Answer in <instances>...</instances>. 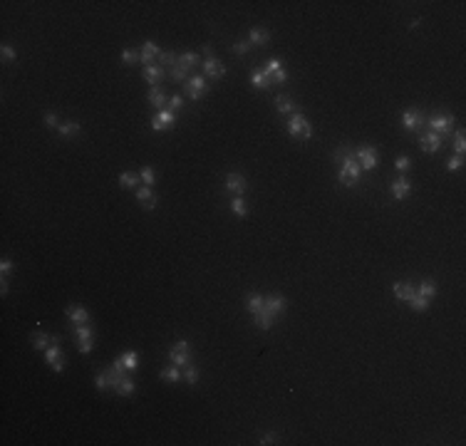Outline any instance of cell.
Wrapping results in <instances>:
<instances>
[{
  "label": "cell",
  "instance_id": "bcb514c9",
  "mask_svg": "<svg viewBox=\"0 0 466 446\" xmlns=\"http://www.w3.org/2000/svg\"><path fill=\"white\" fill-rule=\"evenodd\" d=\"M464 166V156H449V161H446V171H459V169Z\"/></svg>",
  "mask_w": 466,
  "mask_h": 446
},
{
  "label": "cell",
  "instance_id": "44dd1931",
  "mask_svg": "<svg viewBox=\"0 0 466 446\" xmlns=\"http://www.w3.org/2000/svg\"><path fill=\"white\" fill-rule=\"evenodd\" d=\"M159 47H156V42H152V40H146L144 45H141V62H144V67L146 65H154V57H159Z\"/></svg>",
  "mask_w": 466,
  "mask_h": 446
},
{
  "label": "cell",
  "instance_id": "484cf974",
  "mask_svg": "<svg viewBox=\"0 0 466 446\" xmlns=\"http://www.w3.org/2000/svg\"><path fill=\"white\" fill-rule=\"evenodd\" d=\"M251 84L258 87V89H268L270 84H273V80L266 75V70H253L251 72Z\"/></svg>",
  "mask_w": 466,
  "mask_h": 446
},
{
  "label": "cell",
  "instance_id": "ab89813d",
  "mask_svg": "<svg viewBox=\"0 0 466 446\" xmlns=\"http://www.w3.org/2000/svg\"><path fill=\"white\" fill-rule=\"evenodd\" d=\"M189 77H191L189 70H184L181 65H174V67H171V80H174V82H186Z\"/></svg>",
  "mask_w": 466,
  "mask_h": 446
},
{
  "label": "cell",
  "instance_id": "f546056e",
  "mask_svg": "<svg viewBox=\"0 0 466 446\" xmlns=\"http://www.w3.org/2000/svg\"><path fill=\"white\" fill-rule=\"evenodd\" d=\"M179 65L184 70H194L196 65H201V57H198V52H184V55H179Z\"/></svg>",
  "mask_w": 466,
  "mask_h": 446
},
{
  "label": "cell",
  "instance_id": "f5cc1de1",
  "mask_svg": "<svg viewBox=\"0 0 466 446\" xmlns=\"http://www.w3.org/2000/svg\"><path fill=\"white\" fill-rule=\"evenodd\" d=\"M260 444H278V434L275 432H268V434H263V439H260Z\"/></svg>",
  "mask_w": 466,
  "mask_h": 446
},
{
  "label": "cell",
  "instance_id": "7bdbcfd3",
  "mask_svg": "<svg viewBox=\"0 0 466 446\" xmlns=\"http://www.w3.org/2000/svg\"><path fill=\"white\" fill-rule=\"evenodd\" d=\"M454 149H456V154L459 156H464V152H466V141H464V132L459 129L456 134H454Z\"/></svg>",
  "mask_w": 466,
  "mask_h": 446
},
{
  "label": "cell",
  "instance_id": "9c48e42d",
  "mask_svg": "<svg viewBox=\"0 0 466 446\" xmlns=\"http://www.w3.org/2000/svg\"><path fill=\"white\" fill-rule=\"evenodd\" d=\"M206 80L203 77H198V75H191L189 80H186V84H184V92H186V97H191L194 102L196 99H201L203 95H206Z\"/></svg>",
  "mask_w": 466,
  "mask_h": 446
},
{
  "label": "cell",
  "instance_id": "9a60e30c",
  "mask_svg": "<svg viewBox=\"0 0 466 446\" xmlns=\"http://www.w3.org/2000/svg\"><path fill=\"white\" fill-rule=\"evenodd\" d=\"M285 307H288V303H285V298H283L281 293H273V295H266V310H268L273 318H278V315H283L285 312Z\"/></svg>",
  "mask_w": 466,
  "mask_h": 446
},
{
  "label": "cell",
  "instance_id": "f35d334b",
  "mask_svg": "<svg viewBox=\"0 0 466 446\" xmlns=\"http://www.w3.org/2000/svg\"><path fill=\"white\" fill-rule=\"evenodd\" d=\"M281 70H283V62L278 57H270L268 62H266V75H268L270 80H273V75H278Z\"/></svg>",
  "mask_w": 466,
  "mask_h": 446
},
{
  "label": "cell",
  "instance_id": "3957f363",
  "mask_svg": "<svg viewBox=\"0 0 466 446\" xmlns=\"http://www.w3.org/2000/svg\"><path fill=\"white\" fill-rule=\"evenodd\" d=\"M426 129L429 132H434V134H439L441 139L444 137H449L454 129V117L452 114H434L432 119H426Z\"/></svg>",
  "mask_w": 466,
  "mask_h": 446
},
{
  "label": "cell",
  "instance_id": "8992f818",
  "mask_svg": "<svg viewBox=\"0 0 466 446\" xmlns=\"http://www.w3.org/2000/svg\"><path fill=\"white\" fill-rule=\"evenodd\" d=\"M169 360H171V364H176V367H186V364L191 362V349H189V342H186V340H179V342L169 349Z\"/></svg>",
  "mask_w": 466,
  "mask_h": 446
},
{
  "label": "cell",
  "instance_id": "b9f144b4",
  "mask_svg": "<svg viewBox=\"0 0 466 446\" xmlns=\"http://www.w3.org/2000/svg\"><path fill=\"white\" fill-rule=\"evenodd\" d=\"M139 176H141V183H144V186H152V183L156 181V174H154V169L152 166H144L139 171Z\"/></svg>",
  "mask_w": 466,
  "mask_h": 446
},
{
  "label": "cell",
  "instance_id": "4dcf8cb0",
  "mask_svg": "<svg viewBox=\"0 0 466 446\" xmlns=\"http://www.w3.org/2000/svg\"><path fill=\"white\" fill-rule=\"evenodd\" d=\"M119 360H122V364H124V369H127V372H134V369L139 367V355H137L134 349L124 352V355H122Z\"/></svg>",
  "mask_w": 466,
  "mask_h": 446
},
{
  "label": "cell",
  "instance_id": "7dc6e473",
  "mask_svg": "<svg viewBox=\"0 0 466 446\" xmlns=\"http://www.w3.org/2000/svg\"><path fill=\"white\" fill-rule=\"evenodd\" d=\"M184 107V97L181 95H174V97H169V102H166V109H171V112H179Z\"/></svg>",
  "mask_w": 466,
  "mask_h": 446
},
{
  "label": "cell",
  "instance_id": "277c9868",
  "mask_svg": "<svg viewBox=\"0 0 466 446\" xmlns=\"http://www.w3.org/2000/svg\"><path fill=\"white\" fill-rule=\"evenodd\" d=\"M426 114L422 109H407L404 112V117H402V126L407 129V132H426Z\"/></svg>",
  "mask_w": 466,
  "mask_h": 446
},
{
  "label": "cell",
  "instance_id": "f1b7e54d",
  "mask_svg": "<svg viewBox=\"0 0 466 446\" xmlns=\"http://www.w3.org/2000/svg\"><path fill=\"white\" fill-rule=\"evenodd\" d=\"M414 290L422 295V298H426V300H434V295H437V283H434V280H422L419 288H414Z\"/></svg>",
  "mask_w": 466,
  "mask_h": 446
},
{
  "label": "cell",
  "instance_id": "2e32d148",
  "mask_svg": "<svg viewBox=\"0 0 466 446\" xmlns=\"http://www.w3.org/2000/svg\"><path fill=\"white\" fill-rule=\"evenodd\" d=\"M137 201H139V203L146 211H154L156 209V194H154V189L141 183L139 189H137Z\"/></svg>",
  "mask_w": 466,
  "mask_h": 446
},
{
  "label": "cell",
  "instance_id": "c3c4849f",
  "mask_svg": "<svg viewBox=\"0 0 466 446\" xmlns=\"http://www.w3.org/2000/svg\"><path fill=\"white\" fill-rule=\"evenodd\" d=\"M0 52H3V62H15V57H17V52H15L13 47L5 42L3 47H0Z\"/></svg>",
  "mask_w": 466,
  "mask_h": 446
},
{
  "label": "cell",
  "instance_id": "816d5d0a",
  "mask_svg": "<svg viewBox=\"0 0 466 446\" xmlns=\"http://www.w3.org/2000/svg\"><path fill=\"white\" fill-rule=\"evenodd\" d=\"M13 268H15V265H13L10 258H3V261H0V273H3V280H8V273H10Z\"/></svg>",
  "mask_w": 466,
  "mask_h": 446
},
{
  "label": "cell",
  "instance_id": "5bb4252c",
  "mask_svg": "<svg viewBox=\"0 0 466 446\" xmlns=\"http://www.w3.org/2000/svg\"><path fill=\"white\" fill-rule=\"evenodd\" d=\"M201 67H203V75H206V77H213V80H221V77L226 75V67H223V62H221L218 57L203 60V62H201Z\"/></svg>",
  "mask_w": 466,
  "mask_h": 446
},
{
  "label": "cell",
  "instance_id": "836d02e7",
  "mask_svg": "<svg viewBox=\"0 0 466 446\" xmlns=\"http://www.w3.org/2000/svg\"><path fill=\"white\" fill-rule=\"evenodd\" d=\"M65 139H70V137H77L80 134V122H62L60 129H57Z\"/></svg>",
  "mask_w": 466,
  "mask_h": 446
},
{
  "label": "cell",
  "instance_id": "681fc988",
  "mask_svg": "<svg viewBox=\"0 0 466 446\" xmlns=\"http://www.w3.org/2000/svg\"><path fill=\"white\" fill-rule=\"evenodd\" d=\"M251 47H253V45H251L248 40H238V42H233V52H236V55H246V52H248Z\"/></svg>",
  "mask_w": 466,
  "mask_h": 446
},
{
  "label": "cell",
  "instance_id": "d4e9b609",
  "mask_svg": "<svg viewBox=\"0 0 466 446\" xmlns=\"http://www.w3.org/2000/svg\"><path fill=\"white\" fill-rule=\"evenodd\" d=\"M134 389H137V387H134V379H132L129 375H124L122 379H119V384L114 387V394H119V397H132Z\"/></svg>",
  "mask_w": 466,
  "mask_h": 446
},
{
  "label": "cell",
  "instance_id": "74e56055",
  "mask_svg": "<svg viewBox=\"0 0 466 446\" xmlns=\"http://www.w3.org/2000/svg\"><path fill=\"white\" fill-rule=\"evenodd\" d=\"M122 62H124V65H134V62H141V52H137V50L127 47V50H122Z\"/></svg>",
  "mask_w": 466,
  "mask_h": 446
},
{
  "label": "cell",
  "instance_id": "52a82bcc",
  "mask_svg": "<svg viewBox=\"0 0 466 446\" xmlns=\"http://www.w3.org/2000/svg\"><path fill=\"white\" fill-rule=\"evenodd\" d=\"M119 379H122V375H119L114 367H107V369H102V372L95 377V384H97V389L107 392V389H114V387L119 384Z\"/></svg>",
  "mask_w": 466,
  "mask_h": 446
},
{
  "label": "cell",
  "instance_id": "7a4b0ae2",
  "mask_svg": "<svg viewBox=\"0 0 466 446\" xmlns=\"http://www.w3.org/2000/svg\"><path fill=\"white\" fill-rule=\"evenodd\" d=\"M360 174H362V169H360V164H357V159H345L342 164H340V174L338 179L342 186H355V183L360 181Z\"/></svg>",
  "mask_w": 466,
  "mask_h": 446
},
{
  "label": "cell",
  "instance_id": "ffe728a7",
  "mask_svg": "<svg viewBox=\"0 0 466 446\" xmlns=\"http://www.w3.org/2000/svg\"><path fill=\"white\" fill-rule=\"evenodd\" d=\"M139 183H141V176L139 174H134V171H122V174H119V186H122V189L137 191Z\"/></svg>",
  "mask_w": 466,
  "mask_h": 446
},
{
  "label": "cell",
  "instance_id": "f907efd6",
  "mask_svg": "<svg viewBox=\"0 0 466 446\" xmlns=\"http://www.w3.org/2000/svg\"><path fill=\"white\" fill-rule=\"evenodd\" d=\"M45 126H47V129H60V119H57L55 112H47V114H45Z\"/></svg>",
  "mask_w": 466,
  "mask_h": 446
},
{
  "label": "cell",
  "instance_id": "ba28073f",
  "mask_svg": "<svg viewBox=\"0 0 466 446\" xmlns=\"http://www.w3.org/2000/svg\"><path fill=\"white\" fill-rule=\"evenodd\" d=\"M74 335H77V342H80V352L82 355H89L92 347H95V330L89 325H74Z\"/></svg>",
  "mask_w": 466,
  "mask_h": 446
},
{
  "label": "cell",
  "instance_id": "60d3db41",
  "mask_svg": "<svg viewBox=\"0 0 466 446\" xmlns=\"http://www.w3.org/2000/svg\"><path fill=\"white\" fill-rule=\"evenodd\" d=\"M184 379H186V384H198V369L196 367H191V364H186L184 367Z\"/></svg>",
  "mask_w": 466,
  "mask_h": 446
},
{
  "label": "cell",
  "instance_id": "7c38bea8",
  "mask_svg": "<svg viewBox=\"0 0 466 446\" xmlns=\"http://www.w3.org/2000/svg\"><path fill=\"white\" fill-rule=\"evenodd\" d=\"M226 191H228L231 196H243L246 191H248L246 176H243V174H236V171L226 174Z\"/></svg>",
  "mask_w": 466,
  "mask_h": 446
},
{
  "label": "cell",
  "instance_id": "6da1fadb",
  "mask_svg": "<svg viewBox=\"0 0 466 446\" xmlns=\"http://www.w3.org/2000/svg\"><path fill=\"white\" fill-rule=\"evenodd\" d=\"M288 134L290 137H300L303 141H308L312 137V126H310V122L300 114V112H295V114H290V119H288Z\"/></svg>",
  "mask_w": 466,
  "mask_h": 446
},
{
  "label": "cell",
  "instance_id": "d6a6232c",
  "mask_svg": "<svg viewBox=\"0 0 466 446\" xmlns=\"http://www.w3.org/2000/svg\"><path fill=\"white\" fill-rule=\"evenodd\" d=\"M156 60H159V67H174V65H179V55L176 52H169V50H161Z\"/></svg>",
  "mask_w": 466,
  "mask_h": 446
},
{
  "label": "cell",
  "instance_id": "83f0119b",
  "mask_svg": "<svg viewBox=\"0 0 466 446\" xmlns=\"http://www.w3.org/2000/svg\"><path fill=\"white\" fill-rule=\"evenodd\" d=\"M149 102H152L154 107H159V109H164V107H166V102H169V97L164 95V89H161V87H152V89H149Z\"/></svg>",
  "mask_w": 466,
  "mask_h": 446
},
{
  "label": "cell",
  "instance_id": "cb8c5ba5",
  "mask_svg": "<svg viewBox=\"0 0 466 446\" xmlns=\"http://www.w3.org/2000/svg\"><path fill=\"white\" fill-rule=\"evenodd\" d=\"M270 40V32L266 28H253L251 30V35H248V42L255 45V47H263V45H268Z\"/></svg>",
  "mask_w": 466,
  "mask_h": 446
},
{
  "label": "cell",
  "instance_id": "ee69618b",
  "mask_svg": "<svg viewBox=\"0 0 466 446\" xmlns=\"http://www.w3.org/2000/svg\"><path fill=\"white\" fill-rule=\"evenodd\" d=\"M352 156H355V154H352V149H350V146H340L338 152H335V156H332V159H335L338 164H342L345 159H352Z\"/></svg>",
  "mask_w": 466,
  "mask_h": 446
},
{
  "label": "cell",
  "instance_id": "e0dca14e",
  "mask_svg": "<svg viewBox=\"0 0 466 446\" xmlns=\"http://www.w3.org/2000/svg\"><path fill=\"white\" fill-rule=\"evenodd\" d=\"M65 315H67V320L74 322V325H87V322H89V312L80 305H70L67 310H65Z\"/></svg>",
  "mask_w": 466,
  "mask_h": 446
},
{
  "label": "cell",
  "instance_id": "db71d44e",
  "mask_svg": "<svg viewBox=\"0 0 466 446\" xmlns=\"http://www.w3.org/2000/svg\"><path fill=\"white\" fill-rule=\"evenodd\" d=\"M201 52H203V57H206V60L216 57V55H213V47H211V45H203V47H201Z\"/></svg>",
  "mask_w": 466,
  "mask_h": 446
},
{
  "label": "cell",
  "instance_id": "8d00e7d4",
  "mask_svg": "<svg viewBox=\"0 0 466 446\" xmlns=\"http://www.w3.org/2000/svg\"><path fill=\"white\" fill-rule=\"evenodd\" d=\"M407 303H409V305L414 307V310H419V312H424V310L429 307V303H432V300H426V298H422V295H419L417 290H414V293H412V298L407 300Z\"/></svg>",
  "mask_w": 466,
  "mask_h": 446
},
{
  "label": "cell",
  "instance_id": "1f68e13d",
  "mask_svg": "<svg viewBox=\"0 0 466 446\" xmlns=\"http://www.w3.org/2000/svg\"><path fill=\"white\" fill-rule=\"evenodd\" d=\"M412 293H414V288H412V283H395V298L397 300H409Z\"/></svg>",
  "mask_w": 466,
  "mask_h": 446
},
{
  "label": "cell",
  "instance_id": "8fae6325",
  "mask_svg": "<svg viewBox=\"0 0 466 446\" xmlns=\"http://www.w3.org/2000/svg\"><path fill=\"white\" fill-rule=\"evenodd\" d=\"M444 146V139L439 137V134H434V132H422V137H419V149H422L424 154H437L439 149Z\"/></svg>",
  "mask_w": 466,
  "mask_h": 446
},
{
  "label": "cell",
  "instance_id": "4316f807",
  "mask_svg": "<svg viewBox=\"0 0 466 446\" xmlns=\"http://www.w3.org/2000/svg\"><path fill=\"white\" fill-rule=\"evenodd\" d=\"M275 107H278V112H283V114H295V102H293L290 95H278V97H275Z\"/></svg>",
  "mask_w": 466,
  "mask_h": 446
},
{
  "label": "cell",
  "instance_id": "e575fe53",
  "mask_svg": "<svg viewBox=\"0 0 466 446\" xmlns=\"http://www.w3.org/2000/svg\"><path fill=\"white\" fill-rule=\"evenodd\" d=\"M181 377H184V372H181L176 364H169V367L161 369V379H166V382H179Z\"/></svg>",
  "mask_w": 466,
  "mask_h": 446
},
{
  "label": "cell",
  "instance_id": "4fadbf2b",
  "mask_svg": "<svg viewBox=\"0 0 466 446\" xmlns=\"http://www.w3.org/2000/svg\"><path fill=\"white\" fill-rule=\"evenodd\" d=\"M174 124H176V112H171V109H159V114L152 117V129H154V132L171 129Z\"/></svg>",
  "mask_w": 466,
  "mask_h": 446
},
{
  "label": "cell",
  "instance_id": "603a6c76",
  "mask_svg": "<svg viewBox=\"0 0 466 446\" xmlns=\"http://www.w3.org/2000/svg\"><path fill=\"white\" fill-rule=\"evenodd\" d=\"M246 307H248L251 315H258V312L266 310V298H263V295H255V293L246 295Z\"/></svg>",
  "mask_w": 466,
  "mask_h": 446
},
{
  "label": "cell",
  "instance_id": "30bf717a",
  "mask_svg": "<svg viewBox=\"0 0 466 446\" xmlns=\"http://www.w3.org/2000/svg\"><path fill=\"white\" fill-rule=\"evenodd\" d=\"M45 362L50 364V369H55V372H62L65 369V352H62V347L57 342L45 349Z\"/></svg>",
  "mask_w": 466,
  "mask_h": 446
},
{
  "label": "cell",
  "instance_id": "7402d4cb",
  "mask_svg": "<svg viewBox=\"0 0 466 446\" xmlns=\"http://www.w3.org/2000/svg\"><path fill=\"white\" fill-rule=\"evenodd\" d=\"M144 80L152 84V87H159V82L164 80V67H159V65H146V67H144Z\"/></svg>",
  "mask_w": 466,
  "mask_h": 446
},
{
  "label": "cell",
  "instance_id": "d6986e66",
  "mask_svg": "<svg viewBox=\"0 0 466 446\" xmlns=\"http://www.w3.org/2000/svg\"><path fill=\"white\" fill-rule=\"evenodd\" d=\"M412 191V181L407 179V176H399V179H395L392 181V196H395L397 201H402L404 196Z\"/></svg>",
  "mask_w": 466,
  "mask_h": 446
},
{
  "label": "cell",
  "instance_id": "5b68a950",
  "mask_svg": "<svg viewBox=\"0 0 466 446\" xmlns=\"http://www.w3.org/2000/svg\"><path fill=\"white\" fill-rule=\"evenodd\" d=\"M355 159H357V164H360L362 171H372V169H377V164H380V152L375 146H360L355 152Z\"/></svg>",
  "mask_w": 466,
  "mask_h": 446
},
{
  "label": "cell",
  "instance_id": "ac0fdd59",
  "mask_svg": "<svg viewBox=\"0 0 466 446\" xmlns=\"http://www.w3.org/2000/svg\"><path fill=\"white\" fill-rule=\"evenodd\" d=\"M55 342H60V337H57V335L43 332V330L32 335V347H35V349H47L50 345H55Z\"/></svg>",
  "mask_w": 466,
  "mask_h": 446
},
{
  "label": "cell",
  "instance_id": "f6af8a7d",
  "mask_svg": "<svg viewBox=\"0 0 466 446\" xmlns=\"http://www.w3.org/2000/svg\"><path fill=\"white\" fill-rule=\"evenodd\" d=\"M395 166L399 169V171H402V174H407V171H409V169H412V159H409V156H404V154H402V156H397Z\"/></svg>",
  "mask_w": 466,
  "mask_h": 446
},
{
  "label": "cell",
  "instance_id": "d590c367",
  "mask_svg": "<svg viewBox=\"0 0 466 446\" xmlns=\"http://www.w3.org/2000/svg\"><path fill=\"white\" fill-rule=\"evenodd\" d=\"M231 211H233L236 216H240V218L248 216V206H246V201H243L240 196H233V198H231Z\"/></svg>",
  "mask_w": 466,
  "mask_h": 446
}]
</instances>
